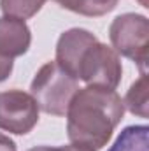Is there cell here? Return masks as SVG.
I'll return each instance as SVG.
<instances>
[{"label": "cell", "mask_w": 149, "mask_h": 151, "mask_svg": "<svg viewBox=\"0 0 149 151\" xmlns=\"http://www.w3.org/2000/svg\"><path fill=\"white\" fill-rule=\"evenodd\" d=\"M65 116L70 144L98 151L109 144L121 123L125 104L116 90L86 86L74 93Z\"/></svg>", "instance_id": "cell-1"}, {"label": "cell", "mask_w": 149, "mask_h": 151, "mask_svg": "<svg viewBox=\"0 0 149 151\" xmlns=\"http://www.w3.org/2000/svg\"><path fill=\"white\" fill-rule=\"evenodd\" d=\"M77 90V79L63 72L56 62L44 63L30 84V95L35 99L39 109L51 116H65Z\"/></svg>", "instance_id": "cell-2"}, {"label": "cell", "mask_w": 149, "mask_h": 151, "mask_svg": "<svg viewBox=\"0 0 149 151\" xmlns=\"http://www.w3.org/2000/svg\"><path fill=\"white\" fill-rule=\"evenodd\" d=\"M109 39L117 55L135 62L140 74H148L149 19L144 14L125 12L114 18L109 27Z\"/></svg>", "instance_id": "cell-3"}, {"label": "cell", "mask_w": 149, "mask_h": 151, "mask_svg": "<svg viewBox=\"0 0 149 151\" xmlns=\"http://www.w3.org/2000/svg\"><path fill=\"white\" fill-rule=\"evenodd\" d=\"M123 67L119 55L111 46L97 40L91 44L81 58L77 81H84L88 86H98L105 90H116L121 83Z\"/></svg>", "instance_id": "cell-4"}, {"label": "cell", "mask_w": 149, "mask_h": 151, "mask_svg": "<svg viewBox=\"0 0 149 151\" xmlns=\"http://www.w3.org/2000/svg\"><path fill=\"white\" fill-rule=\"evenodd\" d=\"M39 111L37 102L30 93L16 88L0 91V130L27 135L39 123Z\"/></svg>", "instance_id": "cell-5"}, {"label": "cell", "mask_w": 149, "mask_h": 151, "mask_svg": "<svg viewBox=\"0 0 149 151\" xmlns=\"http://www.w3.org/2000/svg\"><path fill=\"white\" fill-rule=\"evenodd\" d=\"M98 39L86 28H70V30L63 32L56 42V51H54L56 65L63 72H67L74 79H77V70H79L82 55Z\"/></svg>", "instance_id": "cell-6"}, {"label": "cell", "mask_w": 149, "mask_h": 151, "mask_svg": "<svg viewBox=\"0 0 149 151\" xmlns=\"http://www.w3.org/2000/svg\"><path fill=\"white\" fill-rule=\"evenodd\" d=\"M32 44V32L23 19L2 16L0 18V56L18 58L28 53Z\"/></svg>", "instance_id": "cell-7"}, {"label": "cell", "mask_w": 149, "mask_h": 151, "mask_svg": "<svg viewBox=\"0 0 149 151\" xmlns=\"http://www.w3.org/2000/svg\"><path fill=\"white\" fill-rule=\"evenodd\" d=\"M107 151H149L148 125H130L121 130Z\"/></svg>", "instance_id": "cell-8"}, {"label": "cell", "mask_w": 149, "mask_h": 151, "mask_svg": "<svg viewBox=\"0 0 149 151\" xmlns=\"http://www.w3.org/2000/svg\"><path fill=\"white\" fill-rule=\"evenodd\" d=\"M60 7L72 11L75 14L88 16V18H98L105 16L116 9L119 0H54Z\"/></svg>", "instance_id": "cell-9"}, {"label": "cell", "mask_w": 149, "mask_h": 151, "mask_svg": "<svg viewBox=\"0 0 149 151\" xmlns=\"http://www.w3.org/2000/svg\"><path fill=\"white\" fill-rule=\"evenodd\" d=\"M125 109L139 118H148V74H140V77L132 83V86L126 91V97L123 100Z\"/></svg>", "instance_id": "cell-10"}, {"label": "cell", "mask_w": 149, "mask_h": 151, "mask_svg": "<svg viewBox=\"0 0 149 151\" xmlns=\"http://www.w3.org/2000/svg\"><path fill=\"white\" fill-rule=\"evenodd\" d=\"M47 0H0V9L4 16L18 18V19H30L44 7Z\"/></svg>", "instance_id": "cell-11"}, {"label": "cell", "mask_w": 149, "mask_h": 151, "mask_svg": "<svg viewBox=\"0 0 149 151\" xmlns=\"http://www.w3.org/2000/svg\"><path fill=\"white\" fill-rule=\"evenodd\" d=\"M12 69H14V62L11 58L0 56V83H4L9 76L12 74Z\"/></svg>", "instance_id": "cell-12"}, {"label": "cell", "mask_w": 149, "mask_h": 151, "mask_svg": "<svg viewBox=\"0 0 149 151\" xmlns=\"http://www.w3.org/2000/svg\"><path fill=\"white\" fill-rule=\"evenodd\" d=\"M27 151H91V150H84V148H79L74 144H69V146H58V148H53V146H35V148H30Z\"/></svg>", "instance_id": "cell-13"}, {"label": "cell", "mask_w": 149, "mask_h": 151, "mask_svg": "<svg viewBox=\"0 0 149 151\" xmlns=\"http://www.w3.org/2000/svg\"><path fill=\"white\" fill-rule=\"evenodd\" d=\"M0 151H18L16 142L5 134H0Z\"/></svg>", "instance_id": "cell-14"}, {"label": "cell", "mask_w": 149, "mask_h": 151, "mask_svg": "<svg viewBox=\"0 0 149 151\" xmlns=\"http://www.w3.org/2000/svg\"><path fill=\"white\" fill-rule=\"evenodd\" d=\"M139 2H140V5H142V7H149V5H148V0H139Z\"/></svg>", "instance_id": "cell-15"}]
</instances>
